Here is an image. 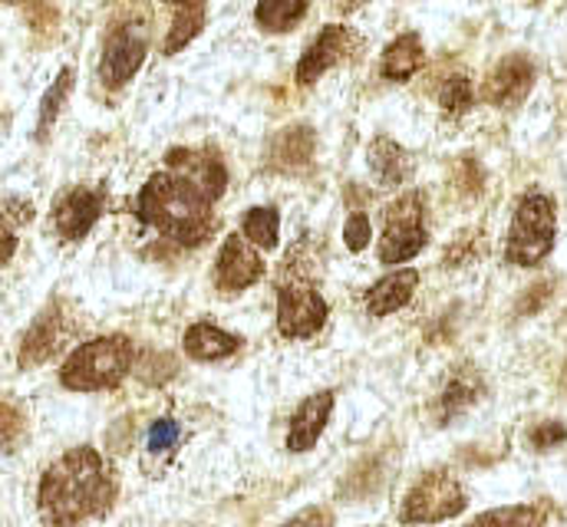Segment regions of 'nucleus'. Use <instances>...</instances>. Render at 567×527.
Returning <instances> with one entry per match:
<instances>
[{
	"instance_id": "423d86ee",
	"label": "nucleus",
	"mask_w": 567,
	"mask_h": 527,
	"mask_svg": "<svg viewBox=\"0 0 567 527\" xmlns=\"http://www.w3.org/2000/svg\"><path fill=\"white\" fill-rule=\"evenodd\" d=\"M425 245H429V231H425V198L420 192H406V195H400L386 208L383 238H380V261L386 264V267L390 264L413 261Z\"/></svg>"
},
{
	"instance_id": "bb28decb",
	"label": "nucleus",
	"mask_w": 567,
	"mask_h": 527,
	"mask_svg": "<svg viewBox=\"0 0 567 527\" xmlns=\"http://www.w3.org/2000/svg\"><path fill=\"white\" fill-rule=\"evenodd\" d=\"M70 90H73V70L66 66L60 76H56V83L47 90V96H43V103H40V123H37V142H47L50 138V130H53V123L60 120V113H63V103H66V96H70Z\"/></svg>"
},
{
	"instance_id": "f3484780",
	"label": "nucleus",
	"mask_w": 567,
	"mask_h": 527,
	"mask_svg": "<svg viewBox=\"0 0 567 527\" xmlns=\"http://www.w3.org/2000/svg\"><path fill=\"white\" fill-rule=\"evenodd\" d=\"M241 337L238 333H228V330H221V327H215V323H208V320H198V323H192L188 330H185V337H182V350H185V356L188 360H195V363H218V360H228V356H235L238 350H241Z\"/></svg>"
},
{
	"instance_id": "cd10ccee",
	"label": "nucleus",
	"mask_w": 567,
	"mask_h": 527,
	"mask_svg": "<svg viewBox=\"0 0 567 527\" xmlns=\"http://www.w3.org/2000/svg\"><path fill=\"white\" fill-rule=\"evenodd\" d=\"M475 103V93H472V83L465 76H449L439 90V106L449 113V116H462L468 113Z\"/></svg>"
},
{
	"instance_id": "9d476101",
	"label": "nucleus",
	"mask_w": 567,
	"mask_h": 527,
	"mask_svg": "<svg viewBox=\"0 0 567 527\" xmlns=\"http://www.w3.org/2000/svg\"><path fill=\"white\" fill-rule=\"evenodd\" d=\"M261 277H265V261H261L258 248L245 235L225 238V245L215 258V287L221 293H241V290L255 287Z\"/></svg>"
},
{
	"instance_id": "5701e85b",
	"label": "nucleus",
	"mask_w": 567,
	"mask_h": 527,
	"mask_svg": "<svg viewBox=\"0 0 567 527\" xmlns=\"http://www.w3.org/2000/svg\"><path fill=\"white\" fill-rule=\"evenodd\" d=\"M307 7L310 0H261L255 10V23L265 33H287L303 20Z\"/></svg>"
},
{
	"instance_id": "7c9ffc66",
	"label": "nucleus",
	"mask_w": 567,
	"mask_h": 527,
	"mask_svg": "<svg viewBox=\"0 0 567 527\" xmlns=\"http://www.w3.org/2000/svg\"><path fill=\"white\" fill-rule=\"evenodd\" d=\"M565 438H567L565 422H542V425H535V428L528 432V445H532L535 452H548V448L561 445Z\"/></svg>"
},
{
	"instance_id": "ddd939ff",
	"label": "nucleus",
	"mask_w": 567,
	"mask_h": 527,
	"mask_svg": "<svg viewBox=\"0 0 567 527\" xmlns=\"http://www.w3.org/2000/svg\"><path fill=\"white\" fill-rule=\"evenodd\" d=\"M333 402H337V393H333V390H320V393L307 395V399L293 409L290 425H287V452L303 455V452H310V448L320 442V435H323V428H327V422H330Z\"/></svg>"
},
{
	"instance_id": "9b49d317",
	"label": "nucleus",
	"mask_w": 567,
	"mask_h": 527,
	"mask_svg": "<svg viewBox=\"0 0 567 527\" xmlns=\"http://www.w3.org/2000/svg\"><path fill=\"white\" fill-rule=\"evenodd\" d=\"M63 337H66V317H63V307L53 300L50 307H43V310L33 317L30 330H27L23 340H20V350H17L20 370L43 366V363L60 350Z\"/></svg>"
},
{
	"instance_id": "a878e982",
	"label": "nucleus",
	"mask_w": 567,
	"mask_h": 527,
	"mask_svg": "<svg viewBox=\"0 0 567 527\" xmlns=\"http://www.w3.org/2000/svg\"><path fill=\"white\" fill-rule=\"evenodd\" d=\"M27 435H30L27 409L17 399H0V452L17 455L27 445Z\"/></svg>"
},
{
	"instance_id": "aec40b11",
	"label": "nucleus",
	"mask_w": 567,
	"mask_h": 527,
	"mask_svg": "<svg viewBox=\"0 0 567 527\" xmlns=\"http://www.w3.org/2000/svg\"><path fill=\"white\" fill-rule=\"evenodd\" d=\"M367 158H370L373 178H377L383 188H400V185L410 178V172H413V162H410L406 148H403L400 142L386 138V135H380V138L370 142Z\"/></svg>"
},
{
	"instance_id": "f704fd0d",
	"label": "nucleus",
	"mask_w": 567,
	"mask_h": 527,
	"mask_svg": "<svg viewBox=\"0 0 567 527\" xmlns=\"http://www.w3.org/2000/svg\"><path fill=\"white\" fill-rule=\"evenodd\" d=\"M142 380L145 383H152V373H162V380H168L175 370H172V356H165V353H152L148 360H145V366L140 370Z\"/></svg>"
},
{
	"instance_id": "4468645a",
	"label": "nucleus",
	"mask_w": 567,
	"mask_h": 527,
	"mask_svg": "<svg viewBox=\"0 0 567 527\" xmlns=\"http://www.w3.org/2000/svg\"><path fill=\"white\" fill-rule=\"evenodd\" d=\"M350 50H353V37H350L347 27H337V23L323 27V30L317 33V40L303 50L300 63H297V83H300V86L317 83V80H320L330 66H337Z\"/></svg>"
},
{
	"instance_id": "1a4fd4ad",
	"label": "nucleus",
	"mask_w": 567,
	"mask_h": 527,
	"mask_svg": "<svg viewBox=\"0 0 567 527\" xmlns=\"http://www.w3.org/2000/svg\"><path fill=\"white\" fill-rule=\"evenodd\" d=\"M145 53H148V43H145V33L136 27H116L110 37H106V50H103V60H100V80L106 90H123L145 63Z\"/></svg>"
},
{
	"instance_id": "b1692460",
	"label": "nucleus",
	"mask_w": 567,
	"mask_h": 527,
	"mask_svg": "<svg viewBox=\"0 0 567 527\" xmlns=\"http://www.w3.org/2000/svg\"><path fill=\"white\" fill-rule=\"evenodd\" d=\"M241 235L261 248V251H275L278 248V238H281V215L278 208L265 205V208H248L245 218H241Z\"/></svg>"
},
{
	"instance_id": "6ab92c4d",
	"label": "nucleus",
	"mask_w": 567,
	"mask_h": 527,
	"mask_svg": "<svg viewBox=\"0 0 567 527\" xmlns=\"http://www.w3.org/2000/svg\"><path fill=\"white\" fill-rule=\"evenodd\" d=\"M313 162V130L307 126H290L271 138L268 148V165L275 172H300Z\"/></svg>"
},
{
	"instance_id": "f257e3e1",
	"label": "nucleus",
	"mask_w": 567,
	"mask_h": 527,
	"mask_svg": "<svg viewBox=\"0 0 567 527\" xmlns=\"http://www.w3.org/2000/svg\"><path fill=\"white\" fill-rule=\"evenodd\" d=\"M120 498V482L110 462L90 448H70L43 475L37 488V512L47 527H80L110 515Z\"/></svg>"
},
{
	"instance_id": "6e6552de",
	"label": "nucleus",
	"mask_w": 567,
	"mask_h": 527,
	"mask_svg": "<svg viewBox=\"0 0 567 527\" xmlns=\"http://www.w3.org/2000/svg\"><path fill=\"white\" fill-rule=\"evenodd\" d=\"M103 205H106V192L103 188H90V185L66 188L53 202V231L63 241H83L93 231V225L100 221Z\"/></svg>"
},
{
	"instance_id": "412c9836",
	"label": "nucleus",
	"mask_w": 567,
	"mask_h": 527,
	"mask_svg": "<svg viewBox=\"0 0 567 527\" xmlns=\"http://www.w3.org/2000/svg\"><path fill=\"white\" fill-rule=\"evenodd\" d=\"M423 63H425L423 40H420L416 33H400V37L386 46L380 73H383V80L406 83V80H413V76L420 73V66H423Z\"/></svg>"
},
{
	"instance_id": "7ed1b4c3",
	"label": "nucleus",
	"mask_w": 567,
	"mask_h": 527,
	"mask_svg": "<svg viewBox=\"0 0 567 527\" xmlns=\"http://www.w3.org/2000/svg\"><path fill=\"white\" fill-rule=\"evenodd\" d=\"M136 363L133 340L113 333L76 347L60 366V386L70 393H103L120 386Z\"/></svg>"
},
{
	"instance_id": "39448f33",
	"label": "nucleus",
	"mask_w": 567,
	"mask_h": 527,
	"mask_svg": "<svg viewBox=\"0 0 567 527\" xmlns=\"http://www.w3.org/2000/svg\"><path fill=\"white\" fill-rule=\"evenodd\" d=\"M468 508L462 482L449 468H429L423 478L406 492L400 505V525H442Z\"/></svg>"
},
{
	"instance_id": "393cba45",
	"label": "nucleus",
	"mask_w": 567,
	"mask_h": 527,
	"mask_svg": "<svg viewBox=\"0 0 567 527\" xmlns=\"http://www.w3.org/2000/svg\"><path fill=\"white\" fill-rule=\"evenodd\" d=\"M205 27V0H188V3H178V13L172 20V30L165 37V53H178L188 40H195Z\"/></svg>"
},
{
	"instance_id": "c756f323",
	"label": "nucleus",
	"mask_w": 567,
	"mask_h": 527,
	"mask_svg": "<svg viewBox=\"0 0 567 527\" xmlns=\"http://www.w3.org/2000/svg\"><path fill=\"white\" fill-rule=\"evenodd\" d=\"M370 238H373V228H370L367 211H353V215L347 218V225H343V245H347L353 255H360V251L370 245Z\"/></svg>"
},
{
	"instance_id": "4be33fe9",
	"label": "nucleus",
	"mask_w": 567,
	"mask_h": 527,
	"mask_svg": "<svg viewBox=\"0 0 567 527\" xmlns=\"http://www.w3.org/2000/svg\"><path fill=\"white\" fill-rule=\"evenodd\" d=\"M551 521V505L548 502H532V505H505L482 512L465 527H545Z\"/></svg>"
},
{
	"instance_id": "f03ea898",
	"label": "nucleus",
	"mask_w": 567,
	"mask_h": 527,
	"mask_svg": "<svg viewBox=\"0 0 567 527\" xmlns=\"http://www.w3.org/2000/svg\"><path fill=\"white\" fill-rule=\"evenodd\" d=\"M212 198L178 172H158L142 185L136 215L155 228L165 241L182 248H198L215 235Z\"/></svg>"
},
{
	"instance_id": "c9c22d12",
	"label": "nucleus",
	"mask_w": 567,
	"mask_h": 527,
	"mask_svg": "<svg viewBox=\"0 0 567 527\" xmlns=\"http://www.w3.org/2000/svg\"><path fill=\"white\" fill-rule=\"evenodd\" d=\"M13 251H17V235H13L10 221L0 215V264L10 261V258H13Z\"/></svg>"
},
{
	"instance_id": "e433bc0d",
	"label": "nucleus",
	"mask_w": 567,
	"mask_h": 527,
	"mask_svg": "<svg viewBox=\"0 0 567 527\" xmlns=\"http://www.w3.org/2000/svg\"><path fill=\"white\" fill-rule=\"evenodd\" d=\"M565 390H567V370H565Z\"/></svg>"
},
{
	"instance_id": "473e14b6",
	"label": "nucleus",
	"mask_w": 567,
	"mask_h": 527,
	"mask_svg": "<svg viewBox=\"0 0 567 527\" xmlns=\"http://www.w3.org/2000/svg\"><path fill=\"white\" fill-rule=\"evenodd\" d=\"M475 258V248H472V235H462L458 241H452V248L445 251V264L449 267H462Z\"/></svg>"
},
{
	"instance_id": "a211bd4d",
	"label": "nucleus",
	"mask_w": 567,
	"mask_h": 527,
	"mask_svg": "<svg viewBox=\"0 0 567 527\" xmlns=\"http://www.w3.org/2000/svg\"><path fill=\"white\" fill-rule=\"evenodd\" d=\"M416 287H420V273H416V270H410V267L390 270L386 277H380V280L367 290V297H363L367 313H370V317H390V313L403 310V307L413 300Z\"/></svg>"
},
{
	"instance_id": "0eeeda50",
	"label": "nucleus",
	"mask_w": 567,
	"mask_h": 527,
	"mask_svg": "<svg viewBox=\"0 0 567 527\" xmlns=\"http://www.w3.org/2000/svg\"><path fill=\"white\" fill-rule=\"evenodd\" d=\"M330 317L327 300L310 283H287L278 293V333L284 340H310Z\"/></svg>"
},
{
	"instance_id": "f8f14e48",
	"label": "nucleus",
	"mask_w": 567,
	"mask_h": 527,
	"mask_svg": "<svg viewBox=\"0 0 567 527\" xmlns=\"http://www.w3.org/2000/svg\"><path fill=\"white\" fill-rule=\"evenodd\" d=\"M532 86H535V66H532V60L522 56V53H512L482 83V100L492 103V106L512 110V106H518L532 93Z\"/></svg>"
},
{
	"instance_id": "2eb2a0df",
	"label": "nucleus",
	"mask_w": 567,
	"mask_h": 527,
	"mask_svg": "<svg viewBox=\"0 0 567 527\" xmlns=\"http://www.w3.org/2000/svg\"><path fill=\"white\" fill-rule=\"evenodd\" d=\"M168 168L185 175L188 182H195L212 202H218L225 195V185H228V172L221 165L218 155L212 152H202V148H172L168 152Z\"/></svg>"
},
{
	"instance_id": "20e7f679",
	"label": "nucleus",
	"mask_w": 567,
	"mask_h": 527,
	"mask_svg": "<svg viewBox=\"0 0 567 527\" xmlns=\"http://www.w3.org/2000/svg\"><path fill=\"white\" fill-rule=\"evenodd\" d=\"M555 235H558L555 198L545 192H525L522 202L515 205V218L505 241V261L515 267L542 264L555 248Z\"/></svg>"
},
{
	"instance_id": "72a5a7b5",
	"label": "nucleus",
	"mask_w": 567,
	"mask_h": 527,
	"mask_svg": "<svg viewBox=\"0 0 567 527\" xmlns=\"http://www.w3.org/2000/svg\"><path fill=\"white\" fill-rule=\"evenodd\" d=\"M548 297H551V283H535L532 290H525V300L518 303V313H535V310H542Z\"/></svg>"
},
{
	"instance_id": "dca6fc26",
	"label": "nucleus",
	"mask_w": 567,
	"mask_h": 527,
	"mask_svg": "<svg viewBox=\"0 0 567 527\" xmlns=\"http://www.w3.org/2000/svg\"><path fill=\"white\" fill-rule=\"evenodd\" d=\"M485 393V380L472 363H462L449 373V380L442 383V390L435 395V422L445 425L455 415H462L465 409H472Z\"/></svg>"
},
{
	"instance_id": "c85d7f7f",
	"label": "nucleus",
	"mask_w": 567,
	"mask_h": 527,
	"mask_svg": "<svg viewBox=\"0 0 567 527\" xmlns=\"http://www.w3.org/2000/svg\"><path fill=\"white\" fill-rule=\"evenodd\" d=\"M178 442H182V425L165 415V418H155L152 422L148 438H145V448H148V455H168V452L178 448Z\"/></svg>"
},
{
	"instance_id": "2f4dec72",
	"label": "nucleus",
	"mask_w": 567,
	"mask_h": 527,
	"mask_svg": "<svg viewBox=\"0 0 567 527\" xmlns=\"http://www.w3.org/2000/svg\"><path fill=\"white\" fill-rule=\"evenodd\" d=\"M333 525H337L333 512H330V508H323V505H313V508L297 512L290 521H284V525L278 527H333Z\"/></svg>"
}]
</instances>
